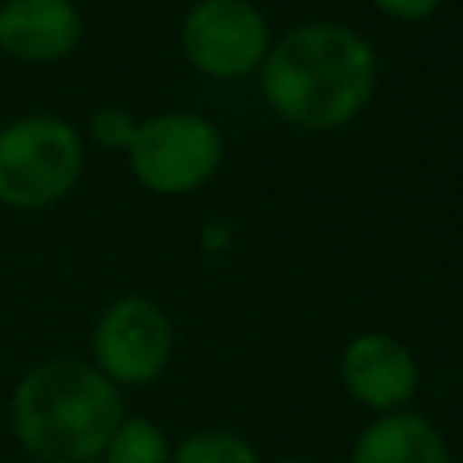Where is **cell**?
Wrapping results in <instances>:
<instances>
[{"instance_id": "1", "label": "cell", "mask_w": 463, "mask_h": 463, "mask_svg": "<svg viewBox=\"0 0 463 463\" xmlns=\"http://www.w3.org/2000/svg\"><path fill=\"white\" fill-rule=\"evenodd\" d=\"M376 51L344 22H300L260 61V94L271 112L304 130L347 127L376 90Z\"/></svg>"}, {"instance_id": "2", "label": "cell", "mask_w": 463, "mask_h": 463, "mask_svg": "<svg viewBox=\"0 0 463 463\" xmlns=\"http://www.w3.org/2000/svg\"><path fill=\"white\" fill-rule=\"evenodd\" d=\"M119 423V387L90 362H40L11 394V430L40 463H94Z\"/></svg>"}, {"instance_id": "3", "label": "cell", "mask_w": 463, "mask_h": 463, "mask_svg": "<svg viewBox=\"0 0 463 463\" xmlns=\"http://www.w3.org/2000/svg\"><path fill=\"white\" fill-rule=\"evenodd\" d=\"M83 170L80 130L54 112H29L0 127V203L47 210L72 192Z\"/></svg>"}, {"instance_id": "4", "label": "cell", "mask_w": 463, "mask_h": 463, "mask_svg": "<svg viewBox=\"0 0 463 463\" xmlns=\"http://www.w3.org/2000/svg\"><path fill=\"white\" fill-rule=\"evenodd\" d=\"M130 170L137 184L156 195H188L203 188L224 159V137L217 123L199 112H159L137 119L127 145Z\"/></svg>"}, {"instance_id": "5", "label": "cell", "mask_w": 463, "mask_h": 463, "mask_svg": "<svg viewBox=\"0 0 463 463\" xmlns=\"http://www.w3.org/2000/svg\"><path fill=\"white\" fill-rule=\"evenodd\" d=\"M268 18L253 0H195L181 22V54L210 80H239L268 58Z\"/></svg>"}, {"instance_id": "6", "label": "cell", "mask_w": 463, "mask_h": 463, "mask_svg": "<svg viewBox=\"0 0 463 463\" xmlns=\"http://www.w3.org/2000/svg\"><path fill=\"white\" fill-rule=\"evenodd\" d=\"M90 351L94 369L112 383H152L174 354V326L148 297H119L98 315Z\"/></svg>"}, {"instance_id": "7", "label": "cell", "mask_w": 463, "mask_h": 463, "mask_svg": "<svg viewBox=\"0 0 463 463\" xmlns=\"http://www.w3.org/2000/svg\"><path fill=\"white\" fill-rule=\"evenodd\" d=\"M340 376L354 402L376 412H398L416 394L420 365L391 333H358L340 354Z\"/></svg>"}, {"instance_id": "8", "label": "cell", "mask_w": 463, "mask_h": 463, "mask_svg": "<svg viewBox=\"0 0 463 463\" xmlns=\"http://www.w3.org/2000/svg\"><path fill=\"white\" fill-rule=\"evenodd\" d=\"M83 14L72 0H0V51L22 65H51L80 47Z\"/></svg>"}, {"instance_id": "9", "label": "cell", "mask_w": 463, "mask_h": 463, "mask_svg": "<svg viewBox=\"0 0 463 463\" xmlns=\"http://www.w3.org/2000/svg\"><path fill=\"white\" fill-rule=\"evenodd\" d=\"M351 463H452L441 430L416 412H383L351 452Z\"/></svg>"}, {"instance_id": "10", "label": "cell", "mask_w": 463, "mask_h": 463, "mask_svg": "<svg viewBox=\"0 0 463 463\" xmlns=\"http://www.w3.org/2000/svg\"><path fill=\"white\" fill-rule=\"evenodd\" d=\"M105 463H170V445L163 430L145 416H123L105 445Z\"/></svg>"}, {"instance_id": "11", "label": "cell", "mask_w": 463, "mask_h": 463, "mask_svg": "<svg viewBox=\"0 0 463 463\" xmlns=\"http://www.w3.org/2000/svg\"><path fill=\"white\" fill-rule=\"evenodd\" d=\"M170 463H260V459L246 438L228 430H203L184 438L170 452Z\"/></svg>"}, {"instance_id": "12", "label": "cell", "mask_w": 463, "mask_h": 463, "mask_svg": "<svg viewBox=\"0 0 463 463\" xmlns=\"http://www.w3.org/2000/svg\"><path fill=\"white\" fill-rule=\"evenodd\" d=\"M134 130H137V119H134L127 109H119V105H101V109H94V112H90V123H87L90 141L101 145V148H112V152H116V148L127 152Z\"/></svg>"}, {"instance_id": "13", "label": "cell", "mask_w": 463, "mask_h": 463, "mask_svg": "<svg viewBox=\"0 0 463 463\" xmlns=\"http://www.w3.org/2000/svg\"><path fill=\"white\" fill-rule=\"evenodd\" d=\"M373 7L398 22H423L441 7V0H373Z\"/></svg>"}, {"instance_id": "14", "label": "cell", "mask_w": 463, "mask_h": 463, "mask_svg": "<svg viewBox=\"0 0 463 463\" xmlns=\"http://www.w3.org/2000/svg\"><path fill=\"white\" fill-rule=\"evenodd\" d=\"M282 463H307V459H282Z\"/></svg>"}, {"instance_id": "15", "label": "cell", "mask_w": 463, "mask_h": 463, "mask_svg": "<svg viewBox=\"0 0 463 463\" xmlns=\"http://www.w3.org/2000/svg\"><path fill=\"white\" fill-rule=\"evenodd\" d=\"M459 76H463V65H459Z\"/></svg>"}]
</instances>
